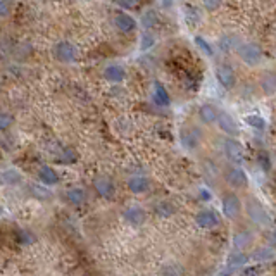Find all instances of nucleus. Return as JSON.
<instances>
[{
  "instance_id": "obj_5",
  "label": "nucleus",
  "mask_w": 276,
  "mask_h": 276,
  "mask_svg": "<svg viewBox=\"0 0 276 276\" xmlns=\"http://www.w3.org/2000/svg\"><path fill=\"white\" fill-rule=\"evenodd\" d=\"M216 78H217V81H219V85L224 86V88H228V90L233 88L235 83H237L235 71H233L232 66H228V64H219V66H217Z\"/></svg>"
},
{
  "instance_id": "obj_16",
  "label": "nucleus",
  "mask_w": 276,
  "mask_h": 276,
  "mask_svg": "<svg viewBox=\"0 0 276 276\" xmlns=\"http://www.w3.org/2000/svg\"><path fill=\"white\" fill-rule=\"evenodd\" d=\"M199 142H200V133H199V129H195V128H190L188 131H185V133L181 135V144H183V147L188 149V150L197 149Z\"/></svg>"
},
{
  "instance_id": "obj_18",
  "label": "nucleus",
  "mask_w": 276,
  "mask_h": 276,
  "mask_svg": "<svg viewBox=\"0 0 276 276\" xmlns=\"http://www.w3.org/2000/svg\"><path fill=\"white\" fill-rule=\"evenodd\" d=\"M154 100H156V104L161 107H168L171 104L168 90H166L161 83H156V85H154Z\"/></svg>"
},
{
  "instance_id": "obj_15",
  "label": "nucleus",
  "mask_w": 276,
  "mask_h": 276,
  "mask_svg": "<svg viewBox=\"0 0 276 276\" xmlns=\"http://www.w3.org/2000/svg\"><path fill=\"white\" fill-rule=\"evenodd\" d=\"M38 178H40V181L43 183V185H47V187L57 185V183H59V179H61L59 174H57V171L54 169V168H50V166H43V168H40Z\"/></svg>"
},
{
  "instance_id": "obj_14",
  "label": "nucleus",
  "mask_w": 276,
  "mask_h": 276,
  "mask_svg": "<svg viewBox=\"0 0 276 276\" xmlns=\"http://www.w3.org/2000/svg\"><path fill=\"white\" fill-rule=\"evenodd\" d=\"M259 85H261V90L264 95H274L276 94V73L269 71V73H264L259 79Z\"/></svg>"
},
{
  "instance_id": "obj_4",
  "label": "nucleus",
  "mask_w": 276,
  "mask_h": 276,
  "mask_svg": "<svg viewBox=\"0 0 276 276\" xmlns=\"http://www.w3.org/2000/svg\"><path fill=\"white\" fill-rule=\"evenodd\" d=\"M78 50L71 41H59V43L54 45V56L56 59H59L61 62H73L76 59Z\"/></svg>"
},
{
  "instance_id": "obj_12",
  "label": "nucleus",
  "mask_w": 276,
  "mask_h": 276,
  "mask_svg": "<svg viewBox=\"0 0 276 276\" xmlns=\"http://www.w3.org/2000/svg\"><path fill=\"white\" fill-rule=\"evenodd\" d=\"M104 78L111 83H121L126 78V71H124V68H121L119 64H111L104 69Z\"/></svg>"
},
{
  "instance_id": "obj_10",
  "label": "nucleus",
  "mask_w": 276,
  "mask_h": 276,
  "mask_svg": "<svg viewBox=\"0 0 276 276\" xmlns=\"http://www.w3.org/2000/svg\"><path fill=\"white\" fill-rule=\"evenodd\" d=\"M247 181H249V178H247L245 171L240 168H233L226 173V183L233 188H244L247 187Z\"/></svg>"
},
{
  "instance_id": "obj_22",
  "label": "nucleus",
  "mask_w": 276,
  "mask_h": 276,
  "mask_svg": "<svg viewBox=\"0 0 276 276\" xmlns=\"http://www.w3.org/2000/svg\"><path fill=\"white\" fill-rule=\"evenodd\" d=\"M156 214L159 217H169L174 214V206L169 202H159L156 206Z\"/></svg>"
},
{
  "instance_id": "obj_19",
  "label": "nucleus",
  "mask_w": 276,
  "mask_h": 276,
  "mask_svg": "<svg viewBox=\"0 0 276 276\" xmlns=\"http://www.w3.org/2000/svg\"><path fill=\"white\" fill-rule=\"evenodd\" d=\"M128 188L133 194H144L149 188V179L144 176H133L128 179Z\"/></svg>"
},
{
  "instance_id": "obj_13",
  "label": "nucleus",
  "mask_w": 276,
  "mask_h": 276,
  "mask_svg": "<svg viewBox=\"0 0 276 276\" xmlns=\"http://www.w3.org/2000/svg\"><path fill=\"white\" fill-rule=\"evenodd\" d=\"M114 23H116V26H118V30L123 33H131V31H135V28H136V21L129 14H126V12H121V14L116 16Z\"/></svg>"
},
{
  "instance_id": "obj_6",
  "label": "nucleus",
  "mask_w": 276,
  "mask_h": 276,
  "mask_svg": "<svg viewBox=\"0 0 276 276\" xmlns=\"http://www.w3.org/2000/svg\"><path fill=\"white\" fill-rule=\"evenodd\" d=\"M223 214L228 217V219H233L242 212V200L237 197L235 194H228L223 197Z\"/></svg>"
},
{
  "instance_id": "obj_26",
  "label": "nucleus",
  "mask_w": 276,
  "mask_h": 276,
  "mask_svg": "<svg viewBox=\"0 0 276 276\" xmlns=\"http://www.w3.org/2000/svg\"><path fill=\"white\" fill-rule=\"evenodd\" d=\"M195 45H197L199 50H202L206 56H209V57L212 56V47L209 45V41L206 38H202V36H195Z\"/></svg>"
},
{
  "instance_id": "obj_31",
  "label": "nucleus",
  "mask_w": 276,
  "mask_h": 276,
  "mask_svg": "<svg viewBox=\"0 0 276 276\" xmlns=\"http://www.w3.org/2000/svg\"><path fill=\"white\" fill-rule=\"evenodd\" d=\"M31 235L30 233H26V232H21L19 233V244H23V245H28V244H31Z\"/></svg>"
},
{
  "instance_id": "obj_33",
  "label": "nucleus",
  "mask_w": 276,
  "mask_h": 276,
  "mask_svg": "<svg viewBox=\"0 0 276 276\" xmlns=\"http://www.w3.org/2000/svg\"><path fill=\"white\" fill-rule=\"evenodd\" d=\"M232 45H233V41L229 40V38H221L219 40V47L224 50V52H228L229 49H232Z\"/></svg>"
},
{
  "instance_id": "obj_11",
  "label": "nucleus",
  "mask_w": 276,
  "mask_h": 276,
  "mask_svg": "<svg viewBox=\"0 0 276 276\" xmlns=\"http://www.w3.org/2000/svg\"><path fill=\"white\" fill-rule=\"evenodd\" d=\"M123 216H124V219H126L129 224H133V226H140V224H144V221L147 219V214H145V211L142 207H138V206L128 207L126 211H124Z\"/></svg>"
},
{
  "instance_id": "obj_28",
  "label": "nucleus",
  "mask_w": 276,
  "mask_h": 276,
  "mask_svg": "<svg viewBox=\"0 0 276 276\" xmlns=\"http://www.w3.org/2000/svg\"><path fill=\"white\" fill-rule=\"evenodd\" d=\"M12 123H14V118L9 112H0V129H7Z\"/></svg>"
},
{
  "instance_id": "obj_8",
  "label": "nucleus",
  "mask_w": 276,
  "mask_h": 276,
  "mask_svg": "<svg viewBox=\"0 0 276 276\" xmlns=\"http://www.w3.org/2000/svg\"><path fill=\"white\" fill-rule=\"evenodd\" d=\"M217 126L221 128V131L226 133L228 136H237L238 133H240L237 121L233 119V116H229L228 112H219V116H217Z\"/></svg>"
},
{
  "instance_id": "obj_29",
  "label": "nucleus",
  "mask_w": 276,
  "mask_h": 276,
  "mask_svg": "<svg viewBox=\"0 0 276 276\" xmlns=\"http://www.w3.org/2000/svg\"><path fill=\"white\" fill-rule=\"evenodd\" d=\"M204 169H206V173H207L209 178H217V174H219V171H217L216 164H214V162H211V161L204 162Z\"/></svg>"
},
{
  "instance_id": "obj_23",
  "label": "nucleus",
  "mask_w": 276,
  "mask_h": 276,
  "mask_svg": "<svg viewBox=\"0 0 276 276\" xmlns=\"http://www.w3.org/2000/svg\"><path fill=\"white\" fill-rule=\"evenodd\" d=\"M245 123L249 124V126H252V128H256V129H262L266 126V121L261 118V116H247L245 118Z\"/></svg>"
},
{
  "instance_id": "obj_35",
  "label": "nucleus",
  "mask_w": 276,
  "mask_h": 276,
  "mask_svg": "<svg viewBox=\"0 0 276 276\" xmlns=\"http://www.w3.org/2000/svg\"><path fill=\"white\" fill-rule=\"evenodd\" d=\"M121 6H123V7H133V6H135V2H121Z\"/></svg>"
},
{
  "instance_id": "obj_9",
  "label": "nucleus",
  "mask_w": 276,
  "mask_h": 276,
  "mask_svg": "<svg viewBox=\"0 0 276 276\" xmlns=\"http://www.w3.org/2000/svg\"><path fill=\"white\" fill-rule=\"evenodd\" d=\"M94 188H95V192H97L100 197H104V199L114 197L116 188H114V183H112V179H111V178H106V176L97 178V179L94 181Z\"/></svg>"
},
{
  "instance_id": "obj_27",
  "label": "nucleus",
  "mask_w": 276,
  "mask_h": 276,
  "mask_svg": "<svg viewBox=\"0 0 276 276\" xmlns=\"http://www.w3.org/2000/svg\"><path fill=\"white\" fill-rule=\"evenodd\" d=\"M156 23H157V14L154 11H147L142 16V24H144L145 28H152Z\"/></svg>"
},
{
  "instance_id": "obj_17",
  "label": "nucleus",
  "mask_w": 276,
  "mask_h": 276,
  "mask_svg": "<svg viewBox=\"0 0 276 276\" xmlns=\"http://www.w3.org/2000/svg\"><path fill=\"white\" fill-rule=\"evenodd\" d=\"M217 116H219V111L214 106H211V104H204L199 109V118L206 124H212L214 121H217Z\"/></svg>"
},
{
  "instance_id": "obj_7",
  "label": "nucleus",
  "mask_w": 276,
  "mask_h": 276,
  "mask_svg": "<svg viewBox=\"0 0 276 276\" xmlns=\"http://www.w3.org/2000/svg\"><path fill=\"white\" fill-rule=\"evenodd\" d=\"M195 223L204 229H211L219 224V214L216 211H211V209H204L195 216Z\"/></svg>"
},
{
  "instance_id": "obj_25",
  "label": "nucleus",
  "mask_w": 276,
  "mask_h": 276,
  "mask_svg": "<svg viewBox=\"0 0 276 276\" xmlns=\"http://www.w3.org/2000/svg\"><path fill=\"white\" fill-rule=\"evenodd\" d=\"M247 261H249V257H247L245 254L235 252V254H232V256H229L228 264H229V266H244Z\"/></svg>"
},
{
  "instance_id": "obj_32",
  "label": "nucleus",
  "mask_w": 276,
  "mask_h": 276,
  "mask_svg": "<svg viewBox=\"0 0 276 276\" xmlns=\"http://www.w3.org/2000/svg\"><path fill=\"white\" fill-rule=\"evenodd\" d=\"M154 45V38H152V35H144V41H142V49H149V47H152Z\"/></svg>"
},
{
  "instance_id": "obj_1",
  "label": "nucleus",
  "mask_w": 276,
  "mask_h": 276,
  "mask_svg": "<svg viewBox=\"0 0 276 276\" xmlns=\"http://www.w3.org/2000/svg\"><path fill=\"white\" fill-rule=\"evenodd\" d=\"M245 212L249 216V219L252 223L259 224V226H267L271 223V217L267 214V211L256 197H249L245 200Z\"/></svg>"
},
{
  "instance_id": "obj_36",
  "label": "nucleus",
  "mask_w": 276,
  "mask_h": 276,
  "mask_svg": "<svg viewBox=\"0 0 276 276\" xmlns=\"http://www.w3.org/2000/svg\"><path fill=\"white\" fill-rule=\"evenodd\" d=\"M206 6L207 7H217L219 4H217V2H206Z\"/></svg>"
},
{
  "instance_id": "obj_20",
  "label": "nucleus",
  "mask_w": 276,
  "mask_h": 276,
  "mask_svg": "<svg viewBox=\"0 0 276 276\" xmlns=\"http://www.w3.org/2000/svg\"><path fill=\"white\" fill-rule=\"evenodd\" d=\"M86 199V194L83 188H69L68 192H66V200H68L69 204H73V206H81L83 202H85Z\"/></svg>"
},
{
  "instance_id": "obj_37",
  "label": "nucleus",
  "mask_w": 276,
  "mask_h": 276,
  "mask_svg": "<svg viewBox=\"0 0 276 276\" xmlns=\"http://www.w3.org/2000/svg\"><path fill=\"white\" fill-rule=\"evenodd\" d=\"M271 242H273V244L276 245V232L271 233Z\"/></svg>"
},
{
  "instance_id": "obj_2",
  "label": "nucleus",
  "mask_w": 276,
  "mask_h": 276,
  "mask_svg": "<svg viewBox=\"0 0 276 276\" xmlns=\"http://www.w3.org/2000/svg\"><path fill=\"white\" fill-rule=\"evenodd\" d=\"M238 57L249 66H257L262 61V50L254 43H244L238 47Z\"/></svg>"
},
{
  "instance_id": "obj_21",
  "label": "nucleus",
  "mask_w": 276,
  "mask_h": 276,
  "mask_svg": "<svg viewBox=\"0 0 276 276\" xmlns=\"http://www.w3.org/2000/svg\"><path fill=\"white\" fill-rule=\"evenodd\" d=\"M233 244H235L237 249H244V247H249L252 244V235L249 232H240L237 233L235 238H233Z\"/></svg>"
},
{
  "instance_id": "obj_24",
  "label": "nucleus",
  "mask_w": 276,
  "mask_h": 276,
  "mask_svg": "<svg viewBox=\"0 0 276 276\" xmlns=\"http://www.w3.org/2000/svg\"><path fill=\"white\" fill-rule=\"evenodd\" d=\"M274 257V252L271 249H259L256 254H254V259L256 261H261V262H266V261H271Z\"/></svg>"
},
{
  "instance_id": "obj_34",
  "label": "nucleus",
  "mask_w": 276,
  "mask_h": 276,
  "mask_svg": "<svg viewBox=\"0 0 276 276\" xmlns=\"http://www.w3.org/2000/svg\"><path fill=\"white\" fill-rule=\"evenodd\" d=\"M7 11H9V4H6V2H0V16L7 14Z\"/></svg>"
},
{
  "instance_id": "obj_30",
  "label": "nucleus",
  "mask_w": 276,
  "mask_h": 276,
  "mask_svg": "<svg viewBox=\"0 0 276 276\" xmlns=\"http://www.w3.org/2000/svg\"><path fill=\"white\" fill-rule=\"evenodd\" d=\"M33 190V195H36V197L40 199H50L52 195L49 194V190H45V188H40V187H31Z\"/></svg>"
},
{
  "instance_id": "obj_3",
  "label": "nucleus",
  "mask_w": 276,
  "mask_h": 276,
  "mask_svg": "<svg viewBox=\"0 0 276 276\" xmlns=\"http://www.w3.org/2000/svg\"><path fill=\"white\" fill-rule=\"evenodd\" d=\"M221 145H223V154L226 156L229 162H233V164H242L244 162V147L237 140L226 138Z\"/></svg>"
}]
</instances>
